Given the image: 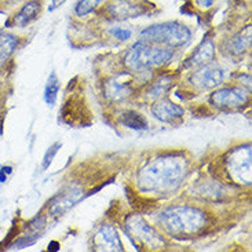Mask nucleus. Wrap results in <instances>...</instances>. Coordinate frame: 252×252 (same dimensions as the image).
<instances>
[{
	"instance_id": "f257e3e1",
	"label": "nucleus",
	"mask_w": 252,
	"mask_h": 252,
	"mask_svg": "<svg viewBox=\"0 0 252 252\" xmlns=\"http://www.w3.org/2000/svg\"><path fill=\"white\" fill-rule=\"evenodd\" d=\"M188 161L182 155H164L152 160L138 174V186L145 193L170 194L182 184Z\"/></svg>"
},
{
	"instance_id": "f03ea898",
	"label": "nucleus",
	"mask_w": 252,
	"mask_h": 252,
	"mask_svg": "<svg viewBox=\"0 0 252 252\" xmlns=\"http://www.w3.org/2000/svg\"><path fill=\"white\" fill-rule=\"evenodd\" d=\"M158 223L175 237H188L201 232L207 225V217L201 210L188 205H175L158 215Z\"/></svg>"
},
{
	"instance_id": "7ed1b4c3",
	"label": "nucleus",
	"mask_w": 252,
	"mask_h": 252,
	"mask_svg": "<svg viewBox=\"0 0 252 252\" xmlns=\"http://www.w3.org/2000/svg\"><path fill=\"white\" fill-rule=\"evenodd\" d=\"M172 55L174 53L171 48L139 39L127 51L124 65L132 72H143L156 66H163L171 61Z\"/></svg>"
},
{
	"instance_id": "20e7f679",
	"label": "nucleus",
	"mask_w": 252,
	"mask_h": 252,
	"mask_svg": "<svg viewBox=\"0 0 252 252\" xmlns=\"http://www.w3.org/2000/svg\"><path fill=\"white\" fill-rule=\"evenodd\" d=\"M141 40L149 41L163 47H184L190 41L191 33L188 28L179 22H163L145 28L141 34Z\"/></svg>"
},
{
	"instance_id": "39448f33",
	"label": "nucleus",
	"mask_w": 252,
	"mask_h": 252,
	"mask_svg": "<svg viewBox=\"0 0 252 252\" xmlns=\"http://www.w3.org/2000/svg\"><path fill=\"white\" fill-rule=\"evenodd\" d=\"M126 232L135 247L158 250L165 244L163 237L139 215H131L128 219H126Z\"/></svg>"
},
{
	"instance_id": "423d86ee",
	"label": "nucleus",
	"mask_w": 252,
	"mask_h": 252,
	"mask_svg": "<svg viewBox=\"0 0 252 252\" xmlns=\"http://www.w3.org/2000/svg\"><path fill=\"white\" fill-rule=\"evenodd\" d=\"M229 174L241 184H251V149L250 146L239 148L227 158Z\"/></svg>"
},
{
	"instance_id": "0eeeda50",
	"label": "nucleus",
	"mask_w": 252,
	"mask_h": 252,
	"mask_svg": "<svg viewBox=\"0 0 252 252\" xmlns=\"http://www.w3.org/2000/svg\"><path fill=\"white\" fill-rule=\"evenodd\" d=\"M250 94L241 87H225L214 91L210 96V102L219 109H233L244 106L248 102Z\"/></svg>"
},
{
	"instance_id": "6e6552de",
	"label": "nucleus",
	"mask_w": 252,
	"mask_h": 252,
	"mask_svg": "<svg viewBox=\"0 0 252 252\" xmlns=\"http://www.w3.org/2000/svg\"><path fill=\"white\" fill-rule=\"evenodd\" d=\"M83 197V189L77 188V186H70L68 189L57 194L51 203H50V208L48 211L53 217H61L65 212H68L72 207L77 204Z\"/></svg>"
},
{
	"instance_id": "1a4fd4ad",
	"label": "nucleus",
	"mask_w": 252,
	"mask_h": 252,
	"mask_svg": "<svg viewBox=\"0 0 252 252\" xmlns=\"http://www.w3.org/2000/svg\"><path fill=\"white\" fill-rule=\"evenodd\" d=\"M191 84L200 90H210L218 87L223 82V70L215 65H203L190 77Z\"/></svg>"
},
{
	"instance_id": "9d476101",
	"label": "nucleus",
	"mask_w": 252,
	"mask_h": 252,
	"mask_svg": "<svg viewBox=\"0 0 252 252\" xmlns=\"http://www.w3.org/2000/svg\"><path fill=\"white\" fill-rule=\"evenodd\" d=\"M94 247L96 251H123L117 230L112 225H103L94 234Z\"/></svg>"
},
{
	"instance_id": "9b49d317",
	"label": "nucleus",
	"mask_w": 252,
	"mask_h": 252,
	"mask_svg": "<svg viewBox=\"0 0 252 252\" xmlns=\"http://www.w3.org/2000/svg\"><path fill=\"white\" fill-rule=\"evenodd\" d=\"M185 110L170 99H157L152 106V115L163 123H174L184 116Z\"/></svg>"
},
{
	"instance_id": "f8f14e48",
	"label": "nucleus",
	"mask_w": 252,
	"mask_h": 252,
	"mask_svg": "<svg viewBox=\"0 0 252 252\" xmlns=\"http://www.w3.org/2000/svg\"><path fill=\"white\" fill-rule=\"evenodd\" d=\"M44 227H46V218L44 217H37V218H34L29 226H28L27 233L20 237V239L17 240L15 243H14V247H17V250H21V248H24V247L31 246V244H33L34 241L37 239H40V236L44 232Z\"/></svg>"
},
{
	"instance_id": "ddd939ff",
	"label": "nucleus",
	"mask_w": 252,
	"mask_h": 252,
	"mask_svg": "<svg viewBox=\"0 0 252 252\" xmlns=\"http://www.w3.org/2000/svg\"><path fill=\"white\" fill-rule=\"evenodd\" d=\"M103 93L109 101L117 102V101L126 99L132 93V89H131V84L128 82H120L116 77H113V79H110L105 83Z\"/></svg>"
},
{
	"instance_id": "4468645a",
	"label": "nucleus",
	"mask_w": 252,
	"mask_h": 252,
	"mask_svg": "<svg viewBox=\"0 0 252 252\" xmlns=\"http://www.w3.org/2000/svg\"><path fill=\"white\" fill-rule=\"evenodd\" d=\"M214 57H215V44L211 39H207L198 46L194 54L188 60L186 66H203L210 63L214 60Z\"/></svg>"
},
{
	"instance_id": "2eb2a0df",
	"label": "nucleus",
	"mask_w": 252,
	"mask_h": 252,
	"mask_svg": "<svg viewBox=\"0 0 252 252\" xmlns=\"http://www.w3.org/2000/svg\"><path fill=\"white\" fill-rule=\"evenodd\" d=\"M39 13H40V1L39 0H31L22 6V8L15 15L14 21L17 25L25 27L31 21H33Z\"/></svg>"
},
{
	"instance_id": "dca6fc26",
	"label": "nucleus",
	"mask_w": 252,
	"mask_h": 252,
	"mask_svg": "<svg viewBox=\"0 0 252 252\" xmlns=\"http://www.w3.org/2000/svg\"><path fill=\"white\" fill-rule=\"evenodd\" d=\"M251 47V28H246L243 32L236 34L229 41V53L233 55H241Z\"/></svg>"
},
{
	"instance_id": "f3484780",
	"label": "nucleus",
	"mask_w": 252,
	"mask_h": 252,
	"mask_svg": "<svg viewBox=\"0 0 252 252\" xmlns=\"http://www.w3.org/2000/svg\"><path fill=\"white\" fill-rule=\"evenodd\" d=\"M108 11L113 18L124 20V18H131L139 14V7L128 4L127 0H119L115 4H110Z\"/></svg>"
},
{
	"instance_id": "a211bd4d",
	"label": "nucleus",
	"mask_w": 252,
	"mask_h": 252,
	"mask_svg": "<svg viewBox=\"0 0 252 252\" xmlns=\"http://www.w3.org/2000/svg\"><path fill=\"white\" fill-rule=\"evenodd\" d=\"M120 123L123 124L124 127L135 129V131H145V129H148V127H149L146 119L141 113L135 112V110H127V112H124L123 115L120 116Z\"/></svg>"
},
{
	"instance_id": "6ab92c4d",
	"label": "nucleus",
	"mask_w": 252,
	"mask_h": 252,
	"mask_svg": "<svg viewBox=\"0 0 252 252\" xmlns=\"http://www.w3.org/2000/svg\"><path fill=\"white\" fill-rule=\"evenodd\" d=\"M18 39L8 33H0V63L6 62L17 47Z\"/></svg>"
},
{
	"instance_id": "aec40b11",
	"label": "nucleus",
	"mask_w": 252,
	"mask_h": 252,
	"mask_svg": "<svg viewBox=\"0 0 252 252\" xmlns=\"http://www.w3.org/2000/svg\"><path fill=\"white\" fill-rule=\"evenodd\" d=\"M60 80L55 75L54 72L50 75L47 80V84H46V90H44V101L47 103L48 106H53L57 101V96H58V91H60Z\"/></svg>"
},
{
	"instance_id": "412c9836",
	"label": "nucleus",
	"mask_w": 252,
	"mask_h": 252,
	"mask_svg": "<svg viewBox=\"0 0 252 252\" xmlns=\"http://www.w3.org/2000/svg\"><path fill=\"white\" fill-rule=\"evenodd\" d=\"M101 0H80L75 7V13L77 17H86L93 13L96 7L99 6Z\"/></svg>"
},
{
	"instance_id": "4be33fe9",
	"label": "nucleus",
	"mask_w": 252,
	"mask_h": 252,
	"mask_svg": "<svg viewBox=\"0 0 252 252\" xmlns=\"http://www.w3.org/2000/svg\"><path fill=\"white\" fill-rule=\"evenodd\" d=\"M171 87V80L170 79H161V80H158V82L149 90V93H148V95L150 98H158V96L164 95Z\"/></svg>"
},
{
	"instance_id": "5701e85b",
	"label": "nucleus",
	"mask_w": 252,
	"mask_h": 252,
	"mask_svg": "<svg viewBox=\"0 0 252 252\" xmlns=\"http://www.w3.org/2000/svg\"><path fill=\"white\" fill-rule=\"evenodd\" d=\"M61 148V143L57 142L54 143L53 146H50L48 150L46 152V155L43 157V170H47L48 167H50V164L53 163V160H54V156L57 155V152L58 149Z\"/></svg>"
},
{
	"instance_id": "b1692460",
	"label": "nucleus",
	"mask_w": 252,
	"mask_h": 252,
	"mask_svg": "<svg viewBox=\"0 0 252 252\" xmlns=\"http://www.w3.org/2000/svg\"><path fill=\"white\" fill-rule=\"evenodd\" d=\"M112 34L116 37L117 40L126 41L131 37V31H128V29H123V28H113V29H112Z\"/></svg>"
},
{
	"instance_id": "393cba45",
	"label": "nucleus",
	"mask_w": 252,
	"mask_h": 252,
	"mask_svg": "<svg viewBox=\"0 0 252 252\" xmlns=\"http://www.w3.org/2000/svg\"><path fill=\"white\" fill-rule=\"evenodd\" d=\"M196 3L201 8H210L214 4V0H196Z\"/></svg>"
},
{
	"instance_id": "a878e982",
	"label": "nucleus",
	"mask_w": 252,
	"mask_h": 252,
	"mask_svg": "<svg viewBox=\"0 0 252 252\" xmlns=\"http://www.w3.org/2000/svg\"><path fill=\"white\" fill-rule=\"evenodd\" d=\"M62 3H63V0H53V4L50 7V10H54V8H57L58 6H61Z\"/></svg>"
},
{
	"instance_id": "bb28decb",
	"label": "nucleus",
	"mask_w": 252,
	"mask_h": 252,
	"mask_svg": "<svg viewBox=\"0 0 252 252\" xmlns=\"http://www.w3.org/2000/svg\"><path fill=\"white\" fill-rule=\"evenodd\" d=\"M7 181V174L0 168V184H4Z\"/></svg>"
},
{
	"instance_id": "cd10ccee",
	"label": "nucleus",
	"mask_w": 252,
	"mask_h": 252,
	"mask_svg": "<svg viewBox=\"0 0 252 252\" xmlns=\"http://www.w3.org/2000/svg\"><path fill=\"white\" fill-rule=\"evenodd\" d=\"M58 247H60V244L58 243H51L50 246H48V250H51V251H58Z\"/></svg>"
},
{
	"instance_id": "c85d7f7f",
	"label": "nucleus",
	"mask_w": 252,
	"mask_h": 252,
	"mask_svg": "<svg viewBox=\"0 0 252 252\" xmlns=\"http://www.w3.org/2000/svg\"><path fill=\"white\" fill-rule=\"evenodd\" d=\"M127 1H128V0H127Z\"/></svg>"
}]
</instances>
